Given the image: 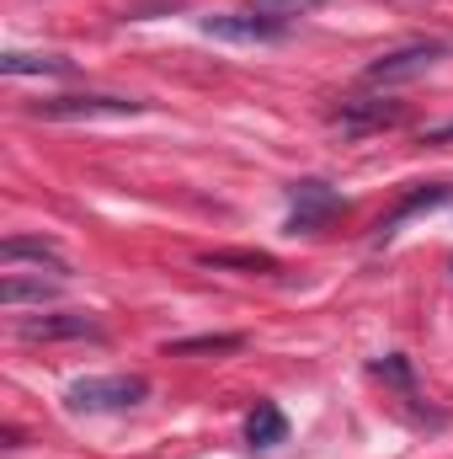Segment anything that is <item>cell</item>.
Segmentation results:
<instances>
[{
    "label": "cell",
    "instance_id": "cell-6",
    "mask_svg": "<svg viewBox=\"0 0 453 459\" xmlns=\"http://www.w3.org/2000/svg\"><path fill=\"white\" fill-rule=\"evenodd\" d=\"M203 32L219 43H278L283 22L256 16V11H214V16H203Z\"/></svg>",
    "mask_w": 453,
    "mask_h": 459
},
{
    "label": "cell",
    "instance_id": "cell-1",
    "mask_svg": "<svg viewBox=\"0 0 453 459\" xmlns=\"http://www.w3.org/2000/svg\"><path fill=\"white\" fill-rule=\"evenodd\" d=\"M144 395H150L144 374H91V379H75L64 390V406L70 411H128Z\"/></svg>",
    "mask_w": 453,
    "mask_h": 459
},
{
    "label": "cell",
    "instance_id": "cell-13",
    "mask_svg": "<svg viewBox=\"0 0 453 459\" xmlns=\"http://www.w3.org/2000/svg\"><path fill=\"white\" fill-rule=\"evenodd\" d=\"M54 294H59V278H48V283H43V278H32V283H27V278L5 273V283H0V299H5V305H27V299H32V305H43V299H54Z\"/></svg>",
    "mask_w": 453,
    "mask_h": 459
},
{
    "label": "cell",
    "instance_id": "cell-12",
    "mask_svg": "<svg viewBox=\"0 0 453 459\" xmlns=\"http://www.w3.org/2000/svg\"><path fill=\"white\" fill-rule=\"evenodd\" d=\"M203 267H214V273H278V256H267V251H203L198 256Z\"/></svg>",
    "mask_w": 453,
    "mask_h": 459
},
{
    "label": "cell",
    "instance_id": "cell-8",
    "mask_svg": "<svg viewBox=\"0 0 453 459\" xmlns=\"http://www.w3.org/2000/svg\"><path fill=\"white\" fill-rule=\"evenodd\" d=\"M449 198H453V187H449V182H427V187H416V193H406V198H400V204H395V209H389V214L379 220V230H373V240L384 246V240H389L395 230L406 225L411 214H422V209H438V204H449Z\"/></svg>",
    "mask_w": 453,
    "mask_h": 459
},
{
    "label": "cell",
    "instance_id": "cell-5",
    "mask_svg": "<svg viewBox=\"0 0 453 459\" xmlns=\"http://www.w3.org/2000/svg\"><path fill=\"white\" fill-rule=\"evenodd\" d=\"M16 337L21 342H70V337H91V342H102V326L86 316V310H38V316H27V321H16Z\"/></svg>",
    "mask_w": 453,
    "mask_h": 459
},
{
    "label": "cell",
    "instance_id": "cell-10",
    "mask_svg": "<svg viewBox=\"0 0 453 459\" xmlns=\"http://www.w3.org/2000/svg\"><path fill=\"white\" fill-rule=\"evenodd\" d=\"M0 70L5 75H75V59H59V54H0Z\"/></svg>",
    "mask_w": 453,
    "mask_h": 459
},
{
    "label": "cell",
    "instance_id": "cell-11",
    "mask_svg": "<svg viewBox=\"0 0 453 459\" xmlns=\"http://www.w3.org/2000/svg\"><path fill=\"white\" fill-rule=\"evenodd\" d=\"M245 438H251L256 449H272V444L288 438V417H283L272 401H256V411L245 417Z\"/></svg>",
    "mask_w": 453,
    "mask_h": 459
},
{
    "label": "cell",
    "instance_id": "cell-16",
    "mask_svg": "<svg viewBox=\"0 0 453 459\" xmlns=\"http://www.w3.org/2000/svg\"><path fill=\"white\" fill-rule=\"evenodd\" d=\"M373 374H379V379H389V385H400V390H406V401H416V379H411V363H406L400 352L379 358V363H373Z\"/></svg>",
    "mask_w": 453,
    "mask_h": 459
},
{
    "label": "cell",
    "instance_id": "cell-7",
    "mask_svg": "<svg viewBox=\"0 0 453 459\" xmlns=\"http://www.w3.org/2000/svg\"><path fill=\"white\" fill-rule=\"evenodd\" d=\"M0 262H5V273H16L21 262H38L43 273L70 278V262H64V256H59V246H54V240H43V235H11V240L0 246Z\"/></svg>",
    "mask_w": 453,
    "mask_h": 459
},
{
    "label": "cell",
    "instance_id": "cell-14",
    "mask_svg": "<svg viewBox=\"0 0 453 459\" xmlns=\"http://www.w3.org/2000/svg\"><path fill=\"white\" fill-rule=\"evenodd\" d=\"M245 337H235V332H214V337H187V342H171L166 352L171 358H203V352H240Z\"/></svg>",
    "mask_w": 453,
    "mask_h": 459
},
{
    "label": "cell",
    "instance_id": "cell-4",
    "mask_svg": "<svg viewBox=\"0 0 453 459\" xmlns=\"http://www.w3.org/2000/svg\"><path fill=\"white\" fill-rule=\"evenodd\" d=\"M449 54V43H411V48H395V54H384V59H373L363 75H368V86H395V81H416V75H427L438 59Z\"/></svg>",
    "mask_w": 453,
    "mask_h": 459
},
{
    "label": "cell",
    "instance_id": "cell-17",
    "mask_svg": "<svg viewBox=\"0 0 453 459\" xmlns=\"http://www.w3.org/2000/svg\"><path fill=\"white\" fill-rule=\"evenodd\" d=\"M182 0H133L128 5V16H144V11H176Z\"/></svg>",
    "mask_w": 453,
    "mask_h": 459
},
{
    "label": "cell",
    "instance_id": "cell-3",
    "mask_svg": "<svg viewBox=\"0 0 453 459\" xmlns=\"http://www.w3.org/2000/svg\"><path fill=\"white\" fill-rule=\"evenodd\" d=\"M288 193H294V214H288V230H294V235H315V230H326L341 214L337 187L321 182V177H304V182H294Z\"/></svg>",
    "mask_w": 453,
    "mask_h": 459
},
{
    "label": "cell",
    "instance_id": "cell-2",
    "mask_svg": "<svg viewBox=\"0 0 453 459\" xmlns=\"http://www.w3.org/2000/svg\"><path fill=\"white\" fill-rule=\"evenodd\" d=\"M144 102L133 97H48V102H32L27 117H43V123H97V117H139Z\"/></svg>",
    "mask_w": 453,
    "mask_h": 459
},
{
    "label": "cell",
    "instance_id": "cell-15",
    "mask_svg": "<svg viewBox=\"0 0 453 459\" xmlns=\"http://www.w3.org/2000/svg\"><path fill=\"white\" fill-rule=\"evenodd\" d=\"M326 0H251V11L256 16H272V22H288V16H310V11H321Z\"/></svg>",
    "mask_w": 453,
    "mask_h": 459
},
{
    "label": "cell",
    "instance_id": "cell-9",
    "mask_svg": "<svg viewBox=\"0 0 453 459\" xmlns=\"http://www.w3.org/2000/svg\"><path fill=\"white\" fill-rule=\"evenodd\" d=\"M400 117H406L400 102H341V108H331V123H341V128H384Z\"/></svg>",
    "mask_w": 453,
    "mask_h": 459
}]
</instances>
